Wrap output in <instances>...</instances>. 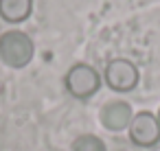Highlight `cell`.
Instances as JSON below:
<instances>
[{
	"label": "cell",
	"mask_w": 160,
	"mask_h": 151,
	"mask_svg": "<svg viewBox=\"0 0 160 151\" xmlns=\"http://www.w3.org/2000/svg\"><path fill=\"white\" fill-rule=\"evenodd\" d=\"M72 151H105V144L101 138L92 134H83L72 142Z\"/></svg>",
	"instance_id": "7"
},
{
	"label": "cell",
	"mask_w": 160,
	"mask_h": 151,
	"mask_svg": "<svg viewBox=\"0 0 160 151\" xmlns=\"http://www.w3.org/2000/svg\"><path fill=\"white\" fill-rule=\"evenodd\" d=\"M129 138L138 147H153L160 140V123L151 112H140L129 123Z\"/></svg>",
	"instance_id": "4"
},
{
	"label": "cell",
	"mask_w": 160,
	"mask_h": 151,
	"mask_svg": "<svg viewBox=\"0 0 160 151\" xmlns=\"http://www.w3.org/2000/svg\"><path fill=\"white\" fill-rule=\"evenodd\" d=\"M105 81L116 92H129L138 83V68L127 59H112L105 68Z\"/></svg>",
	"instance_id": "3"
},
{
	"label": "cell",
	"mask_w": 160,
	"mask_h": 151,
	"mask_svg": "<svg viewBox=\"0 0 160 151\" xmlns=\"http://www.w3.org/2000/svg\"><path fill=\"white\" fill-rule=\"evenodd\" d=\"M33 0H0V16L2 20L16 24L29 18Z\"/></svg>",
	"instance_id": "6"
},
{
	"label": "cell",
	"mask_w": 160,
	"mask_h": 151,
	"mask_svg": "<svg viewBox=\"0 0 160 151\" xmlns=\"http://www.w3.org/2000/svg\"><path fill=\"white\" fill-rule=\"evenodd\" d=\"M158 123H160V112H158Z\"/></svg>",
	"instance_id": "8"
},
{
	"label": "cell",
	"mask_w": 160,
	"mask_h": 151,
	"mask_svg": "<svg viewBox=\"0 0 160 151\" xmlns=\"http://www.w3.org/2000/svg\"><path fill=\"white\" fill-rule=\"evenodd\" d=\"M101 123L112 131H121L132 123V107L127 103H123V101L108 103L101 110Z\"/></svg>",
	"instance_id": "5"
},
{
	"label": "cell",
	"mask_w": 160,
	"mask_h": 151,
	"mask_svg": "<svg viewBox=\"0 0 160 151\" xmlns=\"http://www.w3.org/2000/svg\"><path fill=\"white\" fill-rule=\"evenodd\" d=\"M101 85V79H99V72L88 66V64H77L68 70L66 75V88L72 96L77 99H88L92 96Z\"/></svg>",
	"instance_id": "2"
},
{
	"label": "cell",
	"mask_w": 160,
	"mask_h": 151,
	"mask_svg": "<svg viewBox=\"0 0 160 151\" xmlns=\"http://www.w3.org/2000/svg\"><path fill=\"white\" fill-rule=\"evenodd\" d=\"M0 59L11 68H22L33 59V42L22 31H7L0 35Z\"/></svg>",
	"instance_id": "1"
}]
</instances>
